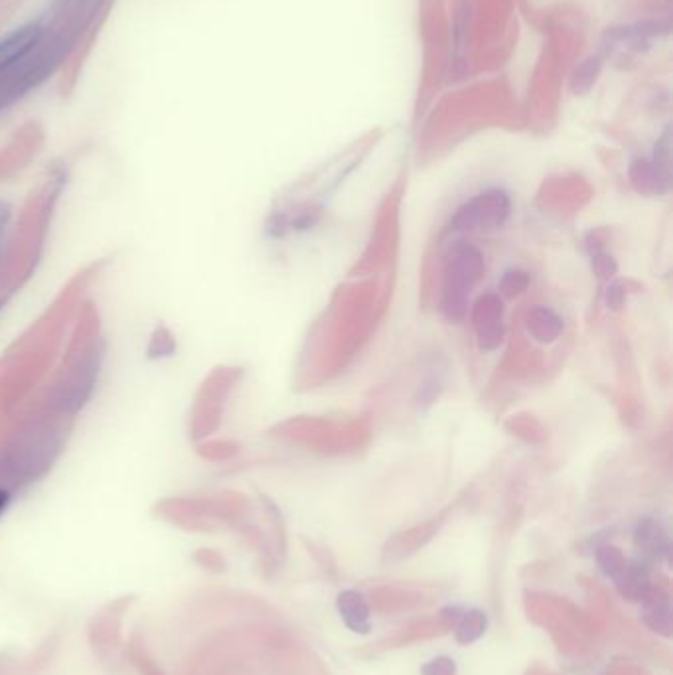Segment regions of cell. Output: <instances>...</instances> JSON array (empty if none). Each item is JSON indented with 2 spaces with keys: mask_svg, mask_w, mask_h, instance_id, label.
Here are the masks:
<instances>
[{
  "mask_svg": "<svg viewBox=\"0 0 673 675\" xmlns=\"http://www.w3.org/2000/svg\"><path fill=\"white\" fill-rule=\"evenodd\" d=\"M127 600H121L117 604H113L107 612H99V616L93 618V626H91V644L93 648L105 656V652H111L113 648H117L119 644V618L123 614V610H119Z\"/></svg>",
  "mask_w": 673,
  "mask_h": 675,
  "instance_id": "cell-1",
  "label": "cell"
},
{
  "mask_svg": "<svg viewBox=\"0 0 673 675\" xmlns=\"http://www.w3.org/2000/svg\"><path fill=\"white\" fill-rule=\"evenodd\" d=\"M338 610L352 632L366 634L370 630V608L356 591H346L338 597Z\"/></svg>",
  "mask_w": 673,
  "mask_h": 675,
  "instance_id": "cell-3",
  "label": "cell"
},
{
  "mask_svg": "<svg viewBox=\"0 0 673 675\" xmlns=\"http://www.w3.org/2000/svg\"><path fill=\"white\" fill-rule=\"evenodd\" d=\"M486 628V618L482 612H468V616L464 618V622L458 628V640L460 642H472L478 636L484 634Z\"/></svg>",
  "mask_w": 673,
  "mask_h": 675,
  "instance_id": "cell-4",
  "label": "cell"
},
{
  "mask_svg": "<svg viewBox=\"0 0 673 675\" xmlns=\"http://www.w3.org/2000/svg\"><path fill=\"white\" fill-rule=\"evenodd\" d=\"M38 38L40 30L36 26H26L0 40V72L22 60L36 46Z\"/></svg>",
  "mask_w": 673,
  "mask_h": 675,
  "instance_id": "cell-2",
  "label": "cell"
},
{
  "mask_svg": "<svg viewBox=\"0 0 673 675\" xmlns=\"http://www.w3.org/2000/svg\"><path fill=\"white\" fill-rule=\"evenodd\" d=\"M8 502H10V494H8L4 488H0V516H2V512L6 510Z\"/></svg>",
  "mask_w": 673,
  "mask_h": 675,
  "instance_id": "cell-6",
  "label": "cell"
},
{
  "mask_svg": "<svg viewBox=\"0 0 673 675\" xmlns=\"http://www.w3.org/2000/svg\"><path fill=\"white\" fill-rule=\"evenodd\" d=\"M429 670H435L433 674L429 672L427 675H452L454 674V664L450 660H435L431 666H427Z\"/></svg>",
  "mask_w": 673,
  "mask_h": 675,
  "instance_id": "cell-5",
  "label": "cell"
}]
</instances>
